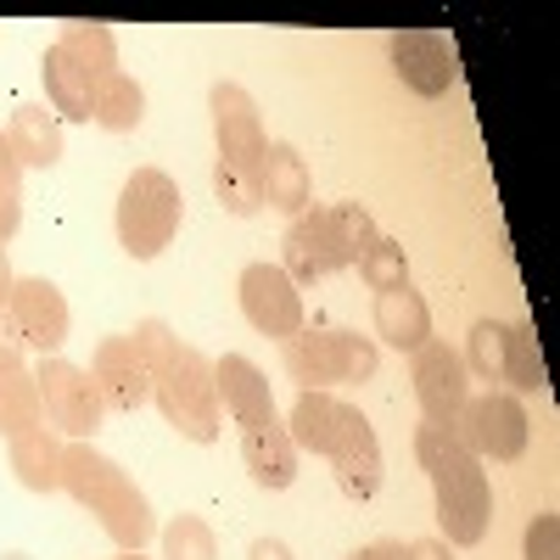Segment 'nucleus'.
<instances>
[{"instance_id":"29","label":"nucleus","mask_w":560,"mask_h":560,"mask_svg":"<svg viewBox=\"0 0 560 560\" xmlns=\"http://www.w3.org/2000/svg\"><path fill=\"white\" fill-rule=\"evenodd\" d=\"M163 538V560H219V538L202 516H191V510H179V516L158 533Z\"/></svg>"},{"instance_id":"39","label":"nucleus","mask_w":560,"mask_h":560,"mask_svg":"<svg viewBox=\"0 0 560 560\" xmlns=\"http://www.w3.org/2000/svg\"><path fill=\"white\" fill-rule=\"evenodd\" d=\"M247 560H292V549L280 544V538H258V544L247 549Z\"/></svg>"},{"instance_id":"11","label":"nucleus","mask_w":560,"mask_h":560,"mask_svg":"<svg viewBox=\"0 0 560 560\" xmlns=\"http://www.w3.org/2000/svg\"><path fill=\"white\" fill-rule=\"evenodd\" d=\"M7 314L18 319L28 353H39V359H51L68 342V325H73L62 287H57V280H45V275H18V287L7 298Z\"/></svg>"},{"instance_id":"13","label":"nucleus","mask_w":560,"mask_h":560,"mask_svg":"<svg viewBox=\"0 0 560 560\" xmlns=\"http://www.w3.org/2000/svg\"><path fill=\"white\" fill-rule=\"evenodd\" d=\"M90 382H96L102 404L118 415H135L140 404H152V364L140 359L135 337H102L90 353Z\"/></svg>"},{"instance_id":"6","label":"nucleus","mask_w":560,"mask_h":560,"mask_svg":"<svg viewBox=\"0 0 560 560\" xmlns=\"http://www.w3.org/2000/svg\"><path fill=\"white\" fill-rule=\"evenodd\" d=\"M448 432H454V443L465 454H477L482 465H510V459L527 454L533 420H527V404L516 393H471Z\"/></svg>"},{"instance_id":"27","label":"nucleus","mask_w":560,"mask_h":560,"mask_svg":"<svg viewBox=\"0 0 560 560\" xmlns=\"http://www.w3.org/2000/svg\"><path fill=\"white\" fill-rule=\"evenodd\" d=\"M213 197L230 219H253L264 208V191H258V168L253 163H230V158H213Z\"/></svg>"},{"instance_id":"32","label":"nucleus","mask_w":560,"mask_h":560,"mask_svg":"<svg viewBox=\"0 0 560 560\" xmlns=\"http://www.w3.org/2000/svg\"><path fill=\"white\" fill-rule=\"evenodd\" d=\"M359 280L370 292H387V287H398V280H409V258H404V242H393V236H376V247H370L359 264Z\"/></svg>"},{"instance_id":"23","label":"nucleus","mask_w":560,"mask_h":560,"mask_svg":"<svg viewBox=\"0 0 560 560\" xmlns=\"http://www.w3.org/2000/svg\"><path fill=\"white\" fill-rule=\"evenodd\" d=\"M499 382H510V393H516V398L549 387V370H544V353H538V337H533L527 319H504V364H499Z\"/></svg>"},{"instance_id":"17","label":"nucleus","mask_w":560,"mask_h":560,"mask_svg":"<svg viewBox=\"0 0 560 560\" xmlns=\"http://www.w3.org/2000/svg\"><path fill=\"white\" fill-rule=\"evenodd\" d=\"M258 191L275 213H308L314 208V174H308V158L292 147V140H269L264 158H258Z\"/></svg>"},{"instance_id":"24","label":"nucleus","mask_w":560,"mask_h":560,"mask_svg":"<svg viewBox=\"0 0 560 560\" xmlns=\"http://www.w3.org/2000/svg\"><path fill=\"white\" fill-rule=\"evenodd\" d=\"M57 45L90 73V84H96V90L118 73V39H113L107 23H68V28L57 34Z\"/></svg>"},{"instance_id":"14","label":"nucleus","mask_w":560,"mask_h":560,"mask_svg":"<svg viewBox=\"0 0 560 560\" xmlns=\"http://www.w3.org/2000/svg\"><path fill=\"white\" fill-rule=\"evenodd\" d=\"M208 113H213L219 158H230V163H253V168H258V158H264V147H269L264 118H258V102L247 96L242 84L219 79V84L208 90Z\"/></svg>"},{"instance_id":"33","label":"nucleus","mask_w":560,"mask_h":560,"mask_svg":"<svg viewBox=\"0 0 560 560\" xmlns=\"http://www.w3.org/2000/svg\"><path fill=\"white\" fill-rule=\"evenodd\" d=\"M504 364V319H477L471 337H465V370H477L482 382H499Z\"/></svg>"},{"instance_id":"18","label":"nucleus","mask_w":560,"mask_h":560,"mask_svg":"<svg viewBox=\"0 0 560 560\" xmlns=\"http://www.w3.org/2000/svg\"><path fill=\"white\" fill-rule=\"evenodd\" d=\"M376 337L387 348H398V353H420L432 342V303L420 298L409 280L376 292Z\"/></svg>"},{"instance_id":"9","label":"nucleus","mask_w":560,"mask_h":560,"mask_svg":"<svg viewBox=\"0 0 560 560\" xmlns=\"http://www.w3.org/2000/svg\"><path fill=\"white\" fill-rule=\"evenodd\" d=\"M236 303L258 337L292 342L303 331V287L280 264H247L236 280Z\"/></svg>"},{"instance_id":"35","label":"nucleus","mask_w":560,"mask_h":560,"mask_svg":"<svg viewBox=\"0 0 560 560\" xmlns=\"http://www.w3.org/2000/svg\"><path fill=\"white\" fill-rule=\"evenodd\" d=\"M522 560H560V516H555V510H538V516L527 522Z\"/></svg>"},{"instance_id":"36","label":"nucleus","mask_w":560,"mask_h":560,"mask_svg":"<svg viewBox=\"0 0 560 560\" xmlns=\"http://www.w3.org/2000/svg\"><path fill=\"white\" fill-rule=\"evenodd\" d=\"M23 359H28V342L18 331V319L0 308V376H7V370H23Z\"/></svg>"},{"instance_id":"20","label":"nucleus","mask_w":560,"mask_h":560,"mask_svg":"<svg viewBox=\"0 0 560 560\" xmlns=\"http://www.w3.org/2000/svg\"><path fill=\"white\" fill-rule=\"evenodd\" d=\"M39 79H45V107H51L62 124H90V107H96V84H90V73L62 51V45H45Z\"/></svg>"},{"instance_id":"19","label":"nucleus","mask_w":560,"mask_h":560,"mask_svg":"<svg viewBox=\"0 0 560 560\" xmlns=\"http://www.w3.org/2000/svg\"><path fill=\"white\" fill-rule=\"evenodd\" d=\"M242 465L253 471L258 488L287 493L298 482V443L287 432V420H269V427H247L242 432Z\"/></svg>"},{"instance_id":"34","label":"nucleus","mask_w":560,"mask_h":560,"mask_svg":"<svg viewBox=\"0 0 560 560\" xmlns=\"http://www.w3.org/2000/svg\"><path fill=\"white\" fill-rule=\"evenodd\" d=\"M129 337H135V348H140V359H147V364H152V376H158V370H163V364H168V359L179 353V337L168 331V319H140V325H135V331H129Z\"/></svg>"},{"instance_id":"40","label":"nucleus","mask_w":560,"mask_h":560,"mask_svg":"<svg viewBox=\"0 0 560 560\" xmlns=\"http://www.w3.org/2000/svg\"><path fill=\"white\" fill-rule=\"evenodd\" d=\"M12 287H18V275H12V258H7V247H0V308H7Z\"/></svg>"},{"instance_id":"16","label":"nucleus","mask_w":560,"mask_h":560,"mask_svg":"<svg viewBox=\"0 0 560 560\" xmlns=\"http://www.w3.org/2000/svg\"><path fill=\"white\" fill-rule=\"evenodd\" d=\"M280 269H287L298 287H314V280H331L342 264L337 242H331V219H325V208H308L287 224V242H280Z\"/></svg>"},{"instance_id":"42","label":"nucleus","mask_w":560,"mask_h":560,"mask_svg":"<svg viewBox=\"0 0 560 560\" xmlns=\"http://www.w3.org/2000/svg\"><path fill=\"white\" fill-rule=\"evenodd\" d=\"M0 560H28V555H0Z\"/></svg>"},{"instance_id":"30","label":"nucleus","mask_w":560,"mask_h":560,"mask_svg":"<svg viewBox=\"0 0 560 560\" xmlns=\"http://www.w3.org/2000/svg\"><path fill=\"white\" fill-rule=\"evenodd\" d=\"M331 477H337L342 499H353V504L376 499V488H382V443H376V448H359V454L331 459Z\"/></svg>"},{"instance_id":"15","label":"nucleus","mask_w":560,"mask_h":560,"mask_svg":"<svg viewBox=\"0 0 560 560\" xmlns=\"http://www.w3.org/2000/svg\"><path fill=\"white\" fill-rule=\"evenodd\" d=\"M213 387H219V409L236 420V427H269V420H280L275 409V393H269V376L247 359V353H224L213 359Z\"/></svg>"},{"instance_id":"25","label":"nucleus","mask_w":560,"mask_h":560,"mask_svg":"<svg viewBox=\"0 0 560 560\" xmlns=\"http://www.w3.org/2000/svg\"><path fill=\"white\" fill-rule=\"evenodd\" d=\"M34 427H45V398H39L34 370L23 364V370H7V376H0V438L12 443Z\"/></svg>"},{"instance_id":"10","label":"nucleus","mask_w":560,"mask_h":560,"mask_svg":"<svg viewBox=\"0 0 560 560\" xmlns=\"http://www.w3.org/2000/svg\"><path fill=\"white\" fill-rule=\"evenodd\" d=\"M409 382H415V404L420 415H427V427H454L465 398H471V370H465V359L448 348V342H427L420 353H409Z\"/></svg>"},{"instance_id":"2","label":"nucleus","mask_w":560,"mask_h":560,"mask_svg":"<svg viewBox=\"0 0 560 560\" xmlns=\"http://www.w3.org/2000/svg\"><path fill=\"white\" fill-rule=\"evenodd\" d=\"M432 493H438V527L448 549H477L488 538L493 522V482H488V465L477 454H465L454 438L448 448L432 459Z\"/></svg>"},{"instance_id":"1","label":"nucleus","mask_w":560,"mask_h":560,"mask_svg":"<svg viewBox=\"0 0 560 560\" xmlns=\"http://www.w3.org/2000/svg\"><path fill=\"white\" fill-rule=\"evenodd\" d=\"M62 493L73 504H84L118 549H147L158 538L152 499L140 493L135 477L124 471L113 454H102L96 443H68L62 448Z\"/></svg>"},{"instance_id":"3","label":"nucleus","mask_w":560,"mask_h":560,"mask_svg":"<svg viewBox=\"0 0 560 560\" xmlns=\"http://www.w3.org/2000/svg\"><path fill=\"white\" fill-rule=\"evenodd\" d=\"M382 364L376 337L359 331H331V325H303V331L287 342V376L303 393H331L348 382H370Z\"/></svg>"},{"instance_id":"5","label":"nucleus","mask_w":560,"mask_h":560,"mask_svg":"<svg viewBox=\"0 0 560 560\" xmlns=\"http://www.w3.org/2000/svg\"><path fill=\"white\" fill-rule=\"evenodd\" d=\"M152 404L163 409V420L185 438V443H219V387H213V359L185 348L152 376Z\"/></svg>"},{"instance_id":"12","label":"nucleus","mask_w":560,"mask_h":560,"mask_svg":"<svg viewBox=\"0 0 560 560\" xmlns=\"http://www.w3.org/2000/svg\"><path fill=\"white\" fill-rule=\"evenodd\" d=\"M387 51H393V73L404 79V90H415V96L438 102V96H448V90L459 84L454 45H448L443 34H432V28H404V34H393Z\"/></svg>"},{"instance_id":"38","label":"nucleus","mask_w":560,"mask_h":560,"mask_svg":"<svg viewBox=\"0 0 560 560\" xmlns=\"http://www.w3.org/2000/svg\"><path fill=\"white\" fill-rule=\"evenodd\" d=\"M409 560H454V555H448L443 538H415V544H409Z\"/></svg>"},{"instance_id":"7","label":"nucleus","mask_w":560,"mask_h":560,"mask_svg":"<svg viewBox=\"0 0 560 560\" xmlns=\"http://www.w3.org/2000/svg\"><path fill=\"white\" fill-rule=\"evenodd\" d=\"M287 432H292L298 454H319V459L376 448V432H370L364 409L337 398V393H298V404L287 415Z\"/></svg>"},{"instance_id":"26","label":"nucleus","mask_w":560,"mask_h":560,"mask_svg":"<svg viewBox=\"0 0 560 560\" xmlns=\"http://www.w3.org/2000/svg\"><path fill=\"white\" fill-rule=\"evenodd\" d=\"M140 118H147V90H140L135 73H113L102 90H96V107H90V124H102L107 135H129L140 129Z\"/></svg>"},{"instance_id":"28","label":"nucleus","mask_w":560,"mask_h":560,"mask_svg":"<svg viewBox=\"0 0 560 560\" xmlns=\"http://www.w3.org/2000/svg\"><path fill=\"white\" fill-rule=\"evenodd\" d=\"M325 219H331V242H337V253H342V264L353 269L370 247H376V213H370L364 202H331L325 208Z\"/></svg>"},{"instance_id":"22","label":"nucleus","mask_w":560,"mask_h":560,"mask_svg":"<svg viewBox=\"0 0 560 560\" xmlns=\"http://www.w3.org/2000/svg\"><path fill=\"white\" fill-rule=\"evenodd\" d=\"M62 448H68V438L51 427H34V432L12 438V448H7L12 477L28 493H62Z\"/></svg>"},{"instance_id":"37","label":"nucleus","mask_w":560,"mask_h":560,"mask_svg":"<svg viewBox=\"0 0 560 560\" xmlns=\"http://www.w3.org/2000/svg\"><path fill=\"white\" fill-rule=\"evenodd\" d=\"M348 560H409V544H398V538H376V544L353 549Z\"/></svg>"},{"instance_id":"31","label":"nucleus","mask_w":560,"mask_h":560,"mask_svg":"<svg viewBox=\"0 0 560 560\" xmlns=\"http://www.w3.org/2000/svg\"><path fill=\"white\" fill-rule=\"evenodd\" d=\"M23 224V163L12 152V140L0 135V247L18 236Z\"/></svg>"},{"instance_id":"21","label":"nucleus","mask_w":560,"mask_h":560,"mask_svg":"<svg viewBox=\"0 0 560 560\" xmlns=\"http://www.w3.org/2000/svg\"><path fill=\"white\" fill-rule=\"evenodd\" d=\"M7 140H12V152L23 168H57L62 152H68V140H62V118L45 107V102H23L12 107V124H7Z\"/></svg>"},{"instance_id":"8","label":"nucleus","mask_w":560,"mask_h":560,"mask_svg":"<svg viewBox=\"0 0 560 560\" xmlns=\"http://www.w3.org/2000/svg\"><path fill=\"white\" fill-rule=\"evenodd\" d=\"M34 382H39L51 432H62L68 443H96L102 420H107V404H102V393H96L84 364H68L62 353H51V359L34 364Z\"/></svg>"},{"instance_id":"41","label":"nucleus","mask_w":560,"mask_h":560,"mask_svg":"<svg viewBox=\"0 0 560 560\" xmlns=\"http://www.w3.org/2000/svg\"><path fill=\"white\" fill-rule=\"evenodd\" d=\"M118 560H147V549H118Z\"/></svg>"},{"instance_id":"4","label":"nucleus","mask_w":560,"mask_h":560,"mask_svg":"<svg viewBox=\"0 0 560 560\" xmlns=\"http://www.w3.org/2000/svg\"><path fill=\"white\" fill-rule=\"evenodd\" d=\"M179 219H185V197L174 174L163 168H135L118 191V247L135 264H152L174 236H179Z\"/></svg>"}]
</instances>
